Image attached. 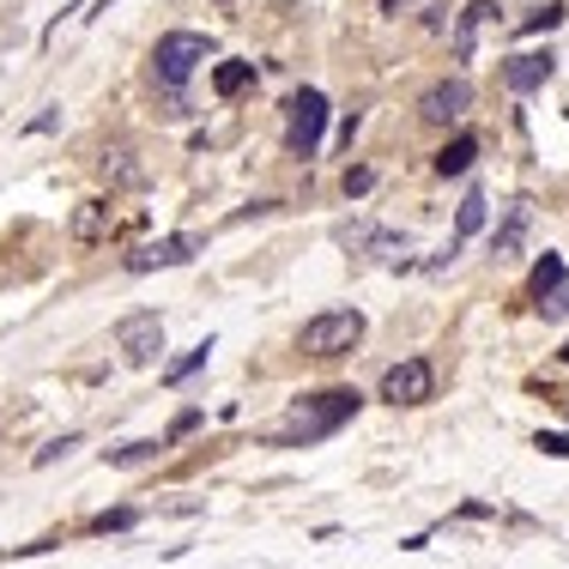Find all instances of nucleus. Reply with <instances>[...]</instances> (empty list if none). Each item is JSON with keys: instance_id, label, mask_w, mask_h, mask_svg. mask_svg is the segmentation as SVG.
<instances>
[{"instance_id": "ddd939ff", "label": "nucleus", "mask_w": 569, "mask_h": 569, "mask_svg": "<svg viewBox=\"0 0 569 569\" xmlns=\"http://www.w3.org/2000/svg\"><path fill=\"white\" fill-rule=\"evenodd\" d=\"M490 19H497L490 0H473V7L461 12V19H455V61H473V49H478V37H485Z\"/></svg>"}, {"instance_id": "39448f33", "label": "nucleus", "mask_w": 569, "mask_h": 569, "mask_svg": "<svg viewBox=\"0 0 569 569\" xmlns=\"http://www.w3.org/2000/svg\"><path fill=\"white\" fill-rule=\"evenodd\" d=\"M115 352H122V364H134V370L158 364V352H164V315L158 309H134V315L115 328Z\"/></svg>"}, {"instance_id": "f8f14e48", "label": "nucleus", "mask_w": 569, "mask_h": 569, "mask_svg": "<svg viewBox=\"0 0 569 569\" xmlns=\"http://www.w3.org/2000/svg\"><path fill=\"white\" fill-rule=\"evenodd\" d=\"M110 230H115V206L110 200H80L73 206V242L92 249V242H103Z\"/></svg>"}, {"instance_id": "6ab92c4d", "label": "nucleus", "mask_w": 569, "mask_h": 569, "mask_svg": "<svg viewBox=\"0 0 569 569\" xmlns=\"http://www.w3.org/2000/svg\"><path fill=\"white\" fill-rule=\"evenodd\" d=\"M206 358H213V340H200V345H194L188 358H176V364L164 370V382H170V387H176V382H188L194 370H206Z\"/></svg>"}, {"instance_id": "f257e3e1", "label": "nucleus", "mask_w": 569, "mask_h": 569, "mask_svg": "<svg viewBox=\"0 0 569 569\" xmlns=\"http://www.w3.org/2000/svg\"><path fill=\"white\" fill-rule=\"evenodd\" d=\"M358 412V387H328V394H303L291 406V431L284 443H315V436H333L345 418Z\"/></svg>"}, {"instance_id": "a878e982", "label": "nucleus", "mask_w": 569, "mask_h": 569, "mask_svg": "<svg viewBox=\"0 0 569 569\" xmlns=\"http://www.w3.org/2000/svg\"><path fill=\"white\" fill-rule=\"evenodd\" d=\"M539 448H546V455H558V461H569V436H539Z\"/></svg>"}, {"instance_id": "4468645a", "label": "nucleus", "mask_w": 569, "mask_h": 569, "mask_svg": "<svg viewBox=\"0 0 569 569\" xmlns=\"http://www.w3.org/2000/svg\"><path fill=\"white\" fill-rule=\"evenodd\" d=\"M103 176H110V188H146V164L134 158V146L103 152Z\"/></svg>"}, {"instance_id": "1a4fd4ad", "label": "nucleus", "mask_w": 569, "mask_h": 569, "mask_svg": "<svg viewBox=\"0 0 569 569\" xmlns=\"http://www.w3.org/2000/svg\"><path fill=\"white\" fill-rule=\"evenodd\" d=\"M194 249H200V237H164V242H146V249L127 255V273H158V267H183V261H194Z\"/></svg>"}, {"instance_id": "aec40b11", "label": "nucleus", "mask_w": 569, "mask_h": 569, "mask_svg": "<svg viewBox=\"0 0 569 569\" xmlns=\"http://www.w3.org/2000/svg\"><path fill=\"white\" fill-rule=\"evenodd\" d=\"M551 24H563V0H551V7H539L534 19L521 24V37H539V31H551Z\"/></svg>"}, {"instance_id": "a211bd4d", "label": "nucleus", "mask_w": 569, "mask_h": 569, "mask_svg": "<svg viewBox=\"0 0 569 569\" xmlns=\"http://www.w3.org/2000/svg\"><path fill=\"white\" fill-rule=\"evenodd\" d=\"M164 455V443H127V448H110V467H146V461H158Z\"/></svg>"}, {"instance_id": "412c9836", "label": "nucleus", "mask_w": 569, "mask_h": 569, "mask_svg": "<svg viewBox=\"0 0 569 569\" xmlns=\"http://www.w3.org/2000/svg\"><path fill=\"white\" fill-rule=\"evenodd\" d=\"M122 527H134V509H103V515H92V534H122Z\"/></svg>"}, {"instance_id": "2eb2a0df", "label": "nucleus", "mask_w": 569, "mask_h": 569, "mask_svg": "<svg viewBox=\"0 0 569 569\" xmlns=\"http://www.w3.org/2000/svg\"><path fill=\"white\" fill-rule=\"evenodd\" d=\"M473 158H478V139L473 134H455L443 152H436V176H467Z\"/></svg>"}, {"instance_id": "7ed1b4c3", "label": "nucleus", "mask_w": 569, "mask_h": 569, "mask_svg": "<svg viewBox=\"0 0 569 569\" xmlns=\"http://www.w3.org/2000/svg\"><path fill=\"white\" fill-rule=\"evenodd\" d=\"M321 134H328V97L315 85H303V92H291V103H284V152L291 158H315Z\"/></svg>"}, {"instance_id": "f03ea898", "label": "nucleus", "mask_w": 569, "mask_h": 569, "mask_svg": "<svg viewBox=\"0 0 569 569\" xmlns=\"http://www.w3.org/2000/svg\"><path fill=\"white\" fill-rule=\"evenodd\" d=\"M200 61H213V37H200V31H170V37H158V49H152V80L170 85V92H183Z\"/></svg>"}, {"instance_id": "0eeeda50", "label": "nucleus", "mask_w": 569, "mask_h": 569, "mask_svg": "<svg viewBox=\"0 0 569 569\" xmlns=\"http://www.w3.org/2000/svg\"><path fill=\"white\" fill-rule=\"evenodd\" d=\"M467 110H473V85L461 80V73H455V80H436L431 92L418 97V115H424L431 127H448V122H461Z\"/></svg>"}, {"instance_id": "20e7f679", "label": "nucleus", "mask_w": 569, "mask_h": 569, "mask_svg": "<svg viewBox=\"0 0 569 569\" xmlns=\"http://www.w3.org/2000/svg\"><path fill=\"white\" fill-rule=\"evenodd\" d=\"M358 340H364V315L358 309H328V315L303 321V358H345L358 352Z\"/></svg>"}, {"instance_id": "dca6fc26", "label": "nucleus", "mask_w": 569, "mask_h": 569, "mask_svg": "<svg viewBox=\"0 0 569 569\" xmlns=\"http://www.w3.org/2000/svg\"><path fill=\"white\" fill-rule=\"evenodd\" d=\"M569 279V267H563V255H539V267H534V279H527V297H534V303H546L551 291H558V284Z\"/></svg>"}, {"instance_id": "5701e85b", "label": "nucleus", "mask_w": 569, "mask_h": 569, "mask_svg": "<svg viewBox=\"0 0 569 569\" xmlns=\"http://www.w3.org/2000/svg\"><path fill=\"white\" fill-rule=\"evenodd\" d=\"M370 188H376V170H370V164L345 170V194H352V200H358V194H370Z\"/></svg>"}, {"instance_id": "4be33fe9", "label": "nucleus", "mask_w": 569, "mask_h": 569, "mask_svg": "<svg viewBox=\"0 0 569 569\" xmlns=\"http://www.w3.org/2000/svg\"><path fill=\"white\" fill-rule=\"evenodd\" d=\"M539 315H546V321H569V284H558V291L539 303Z\"/></svg>"}, {"instance_id": "9d476101", "label": "nucleus", "mask_w": 569, "mask_h": 569, "mask_svg": "<svg viewBox=\"0 0 569 569\" xmlns=\"http://www.w3.org/2000/svg\"><path fill=\"white\" fill-rule=\"evenodd\" d=\"M527 230H534V200H515L509 218L497 225V237H490V255H497V261H515V255L527 249Z\"/></svg>"}, {"instance_id": "393cba45", "label": "nucleus", "mask_w": 569, "mask_h": 569, "mask_svg": "<svg viewBox=\"0 0 569 569\" xmlns=\"http://www.w3.org/2000/svg\"><path fill=\"white\" fill-rule=\"evenodd\" d=\"M194 424H200V412H183V418H176V424H170V436H164V443H176V436H188V431H194Z\"/></svg>"}, {"instance_id": "b1692460", "label": "nucleus", "mask_w": 569, "mask_h": 569, "mask_svg": "<svg viewBox=\"0 0 569 569\" xmlns=\"http://www.w3.org/2000/svg\"><path fill=\"white\" fill-rule=\"evenodd\" d=\"M68 448H80V436H61V443H49L43 455H37V467H49V461H55V455H68Z\"/></svg>"}, {"instance_id": "423d86ee", "label": "nucleus", "mask_w": 569, "mask_h": 569, "mask_svg": "<svg viewBox=\"0 0 569 569\" xmlns=\"http://www.w3.org/2000/svg\"><path fill=\"white\" fill-rule=\"evenodd\" d=\"M431 394H436V364H431V358H406V364H394L382 376V400H387V406H424Z\"/></svg>"}, {"instance_id": "9b49d317", "label": "nucleus", "mask_w": 569, "mask_h": 569, "mask_svg": "<svg viewBox=\"0 0 569 569\" xmlns=\"http://www.w3.org/2000/svg\"><path fill=\"white\" fill-rule=\"evenodd\" d=\"M485 218H490V200H485V194H467V200H461V213H455V237H448V249H443V261H455V255L461 249H467V242L478 237V230H485ZM443 261H436V267H443Z\"/></svg>"}, {"instance_id": "6e6552de", "label": "nucleus", "mask_w": 569, "mask_h": 569, "mask_svg": "<svg viewBox=\"0 0 569 569\" xmlns=\"http://www.w3.org/2000/svg\"><path fill=\"white\" fill-rule=\"evenodd\" d=\"M551 73H558V55H551V49H521V55L503 61V85H509L515 97H534Z\"/></svg>"}, {"instance_id": "f3484780", "label": "nucleus", "mask_w": 569, "mask_h": 569, "mask_svg": "<svg viewBox=\"0 0 569 569\" xmlns=\"http://www.w3.org/2000/svg\"><path fill=\"white\" fill-rule=\"evenodd\" d=\"M255 85V61H218L213 68V92L218 97H242Z\"/></svg>"}]
</instances>
